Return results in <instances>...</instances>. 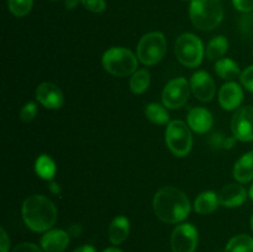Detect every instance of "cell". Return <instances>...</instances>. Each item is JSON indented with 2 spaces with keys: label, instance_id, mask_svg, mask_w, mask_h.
I'll list each match as a JSON object with an SVG mask.
<instances>
[{
  "label": "cell",
  "instance_id": "1",
  "mask_svg": "<svg viewBox=\"0 0 253 252\" xmlns=\"http://www.w3.org/2000/svg\"><path fill=\"white\" fill-rule=\"evenodd\" d=\"M189 199L178 188L165 187L156 193L153 198V210L161 221L167 224L182 222L190 214Z\"/></svg>",
  "mask_w": 253,
  "mask_h": 252
},
{
  "label": "cell",
  "instance_id": "2",
  "mask_svg": "<svg viewBox=\"0 0 253 252\" xmlns=\"http://www.w3.org/2000/svg\"><path fill=\"white\" fill-rule=\"evenodd\" d=\"M22 219L25 225L34 232H46L57 221V208L49 198L34 194L22 203Z\"/></svg>",
  "mask_w": 253,
  "mask_h": 252
},
{
  "label": "cell",
  "instance_id": "3",
  "mask_svg": "<svg viewBox=\"0 0 253 252\" xmlns=\"http://www.w3.org/2000/svg\"><path fill=\"white\" fill-rule=\"evenodd\" d=\"M189 17L202 31H211L221 24L224 7L220 0H190Z\"/></svg>",
  "mask_w": 253,
  "mask_h": 252
},
{
  "label": "cell",
  "instance_id": "4",
  "mask_svg": "<svg viewBox=\"0 0 253 252\" xmlns=\"http://www.w3.org/2000/svg\"><path fill=\"white\" fill-rule=\"evenodd\" d=\"M137 61V56L125 47H111L104 52L101 58L104 69L115 77H127L135 73Z\"/></svg>",
  "mask_w": 253,
  "mask_h": 252
},
{
  "label": "cell",
  "instance_id": "5",
  "mask_svg": "<svg viewBox=\"0 0 253 252\" xmlns=\"http://www.w3.org/2000/svg\"><path fill=\"white\" fill-rule=\"evenodd\" d=\"M174 52L177 59L183 64L184 67H189V68H195V67L200 66L204 58V44L203 41L194 34H187L180 35L175 41Z\"/></svg>",
  "mask_w": 253,
  "mask_h": 252
},
{
  "label": "cell",
  "instance_id": "6",
  "mask_svg": "<svg viewBox=\"0 0 253 252\" xmlns=\"http://www.w3.org/2000/svg\"><path fill=\"white\" fill-rule=\"evenodd\" d=\"M167 51V40L162 32L143 35L137 44V58L145 66H155L162 61Z\"/></svg>",
  "mask_w": 253,
  "mask_h": 252
},
{
  "label": "cell",
  "instance_id": "7",
  "mask_svg": "<svg viewBox=\"0 0 253 252\" xmlns=\"http://www.w3.org/2000/svg\"><path fill=\"white\" fill-rule=\"evenodd\" d=\"M192 128L182 120L169 121L166 128V143L170 152L177 157L189 155L193 147Z\"/></svg>",
  "mask_w": 253,
  "mask_h": 252
},
{
  "label": "cell",
  "instance_id": "8",
  "mask_svg": "<svg viewBox=\"0 0 253 252\" xmlns=\"http://www.w3.org/2000/svg\"><path fill=\"white\" fill-rule=\"evenodd\" d=\"M190 83L183 77L174 78L166 84L162 93L163 105L167 109H179L188 101L190 95Z\"/></svg>",
  "mask_w": 253,
  "mask_h": 252
},
{
  "label": "cell",
  "instance_id": "9",
  "mask_svg": "<svg viewBox=\"0 0 253 252\" xmlns=\"http://www.w3.org/2000/svg\"><path fill=\"white\" fill-rule=\"evenodd\" d=\"M199 244V232L189 222H183L174 227L170 236L173 252H195Z\"/></svg>",
  "mask_w": 253,
  "mask_h": 252
},
{
  "label": "cell",
  "instance_id": "10",
  "mask_svg": "<svg viewBox=\"0 0 253 252\" xmlns=\"http://www.w3.org/2000/svg\"><path fill=\"white\" fill-rule=\"evenodd\" d=\"M231 131L241 142L253 141V106H242L236 110L231 120Z\"/></svg>",
  "mask_w": 253,
  "mask_h": 252
},
{
  "label": "cell",
  "instance_id": "11",
  "mask_svg": "<svg viewBox=\"0 0 253 252\" xmlns=\"http://www.w3.org/2000/svg\"><path fill=\"white\" fill-rule=\"evenodd\" d=\"M190 89L192 93L194 94L195 98L198 100L203 101V103H208L214 99L215 93H216V85L208 72L205 71H198L190 77Z\"/></svg>",
  "mask_w": 253,
  "mask_h": 252
},
{
  "label": "cell",
  "instance_id": "12",
  "mask_svg": "<svg viewBox=\"0 0 253 252\" xmlns=\"http://www.w3.org/2000/svg\"><path fill=\"white\" fill-rule=\"evenodd\" d=\"M36 100L46 109L56 110L62 108L64 103V96L59 86L51 82H43L36 89Z\"/></svg>",
  "mask_w": 253,
  "mask_h": 252
},
{
  "label": "cell",
  "instance_id": "13",
  "mask_svg": "<svg viewBox=\"0 0 253 252\" xmlns=\"http://www.w3.org/2000/svg\"><path fill=\"white\" fill-rule=\"evenodd\" d=\"M242 101H244V90L239 83L227 82L220 88L219 103L224 110H236Z\"/></svg>",
  "mask_w": 253,
  "mask_h": 252
},
{
  "label": "cell",
  "instance_id": "14",
  "mask_svg": "<svg viewBox=\"0 0 253 252\" xmlns=\"http://www.w3.org/2000/svg\"><path fill=\"white\" fill-rule=\"evenodd\" d=\"M68 231L59 229H51L41 237V249L44 252H63L69 245Z\"/></svg>",
  "mask_w": 253,
  "mask_h": 252
},
{
  "label": "cell",
  "instance_id": "15",
  "mask_svg": "<svg viewBox=\"0 0 253 252\" xmlns=\"http://www.w3.org/2000/svg\"><path fill=\"white\" fill-rule=\"evenodd\" d=\"M187 119L189 127L197 133H207L214 125L212 114L203 106L190 109Z\"/></svg>",
  "mask_w": 253,
  "mask_h": 252
},
{
  "label": "cell",
  "instance_id": "16",
  "mask_svg": "<svg viewBox=\"0 0 253 252\" xmlns=\"http://www.w3.org/2000/svg\"><path fill=\"white\" fill-rule=\"evenodd\" d=\"M219 198L220 205L225 208H237L241 207L247 199V192L242 185L235 184H227L222 188L217 194Z\"/></svg>",
  "mask_w": 253,
  "mask_h": 252
},
{
  "label": "cell",
  "instance_id": "17",
  "mask_svg": "<svg viewBox=\"0 0 253 252\" xmlns=\"http://www.w3.org/2000/svg\"><path fill=\"white\" fill-rule=\"evenodd\" d=\"M130 235V220L124 215L114 217L108 229L109 241L118 246L121 245Z\"/></svg>",
  "mask_w": 253,
  "mask_h": 252
},
{
  "label": "cell",
  "instance_id": "18",
  "mask_svg": "<svg viewBox=\"0 0 253 252\" xmlns=\"http://www.w3.org/2000/svg\"><path fill=\"white\" fill-rule=\"evenodd\" d=\"M234 178L240 183H249L253 179V151L245 153L235 163Z\"/></svg>",
  "mask_w": 253,
  "mask_h": 252
},
{
  "label": "cell",
  "instance_id": "19",
  "mask_svg": "<svg viewBox=\"0 0 253 252\" xmlns=\"http://www.w3.org/2000/svg\"><path fill=\"white\" fill-rule=\"evenodd\" d=\"M219 205L220 203L216 193L207 190V192H203L202 194L198 195L194 202V210L198 214L208 215L214 212Z\"/></svg>",
  "mask_w": 253,
  "mask_h": 252
},
{
  "label": "cell",
  "instance_id": "20",
  "mask_svg": "<svg viewBox=\"0 0 253 252\" xmlns=\"http://www.w3.org/2000/svg\"><path fill=\"white\" fill-rule=\"evenodd\" d=\"M35 172L40 178L51 182V180H53L57 172L56 163L48 155L39 156L36 162H35Z\"/></svg>",
  "mask_w": 253,
  "mask_h": 252
},
{
  "label": "cell",
  "instance_id": "21",
  "mask_svg": "<svg viewBox=\"0 0 253 252\" xmlns=\"http://www.w3.org/2000/svg\"><path fill=\"white\" fill-rule=\"evenodd\" d=\"M227 49H229V41L226 37L220 35V36H215L210 40L205 53H207L208 58L211 61H219V59L224 58Z\"/></svg>",
  "mask_w": 253,
  "mask_h": 252
},
{
  "label": "cell",
  "instance_id": "22",
  "mask_svg": "<svg viewBox=\"0 0 253 252\" xmlns=\"http://www.w3.org/2000/svg\"><path fill=\"white\" fill-rule=\"evenodd\" d=\"M215 72L220 78L225 79V81H231L236 77L241 76L240 73V67L234 59L231 58H221L216 61L215 63Z\"/></svg>",
  "mask_w": 253,
  "mask_h": 252
},
{
  "label": "cell",
  "instance_id": "23",
  "mask_svg": "<svg viewBox=\"0 0 253 252\" xmlns=\"http://www.w3.org/2000/svg\"><path fill=\"white\" fill-rule=\"evenodd\" d=\"M145 115L151 123L156 125H166L169 124V113L165 105L158 103H151L146 106Z\"/></svg>",
  "mask_w": 253,
  "mask_h": 252
},
{
  "label": "cell",
  "instance_id": "24",
  "mask_svg": "<svg viewBox=\"0 0 253 252\" xmlns=\"http://www.w3.org/2000/svg\"><path fill=\"white\" fill-rule=\"evenodd\" d=\"M151 83L150 72L147 69H138L130 79V89L133 94H143Z\"/></svg>",
  "mask_w": 253,
  "mask_h": 252
},
{
  "label": "cell",
  "instance_id": "25",
  "mask_svg": "<svg viewBox=\"0 0 253 252\" xmlns=\"http://www.w3.org/2000/svg\"><path fill=\"white\" fill-rule=\"evenodd\" d=\"M225 252H253V239L246 234L236 235L227 242Z\"/></svg>",
  "mask_w": 253,
  "mask_h": 252
},
{
  "label": "cell",
  "instance_id": "26",
  "mask_svg": "<svg viewBox=\"0 0 253 252\" xmlns=\"http://www.w3.org/2000/svg\"><path fill=\"white\" fill-rule=\"evenodd\" d=\"M34 0H7V9L14 16L24 17L31 11Z\"/></svg>",
  "mask_w": 253,
  "mask_h": 252
},
{
  "label": "cell",
  "instance_id": "27",
  "mask_svg": "<svg viewBox=\"0 0 253 252\" xmlns=\"http://www.w3.org/2000/svg\"><path fill=\"white\" fill-rule=\"evenodd\" d=\"M37 114V105L34 101H29V103L25 104L22 106V109L20 110V119H21L24 123H30L35 119Z\"/></svg>",
  "mask_w": 253,
  "mask_h": 252
},
{
  "label": "cell",
  "instance_id": "28",
  "mask_svg": "<svg viewBox=\"0 0 253 252\" xmlns=\"http://www.w3.org/2000/svg\"><path fill=\"white\" fill-rule=\"evenodd\" d=\"M82 5L84 9L94 14H100L106 9L105 0H82Z\"/></svg>",
  "mask_w": 253,
  "mask_h": 252
},
{
  "label": "cell",
  "instance_id": "29",
  "mask_svg": "<svg viewBox=\"0 0 253 252\" xmlns=\"http://www.w3.org/2000/svg\"><path fill=\"white\" fill-rule=\"evenodd\" d=\"M241 84L247 89V90L253 93V66L247 67L240 76Z\"/></svg>",
  "mask_w": 253,
  "mask_h": 252
},
{
  "label": "cell",
  "instance_id": "30",
  "mask_svg": "<svg viewBox=\"0 0 253 252\" xmlns=\"http://www.w3.org/2000/svg\"><path fill=\"white\" fill-rule=\"evenodd\" d=\"M234 7L240 12H249L253 11V0H232Z\"/></svg>",
  "mask_w": 253,
  "mask_h": 252
},
{
  "label": "cell",
  "instance_id": "31",
  "mask_svg": "<svg viewBox=\"0 0 253 252\" xmlns=\"http://www.w3.org/2000/svg\"><path fill=\"white\" fill-rule=\"evenodd\" d=\"M11 252H42V250L32 242H22L17 245Z\"/></svg>",
  "mask_w": 253,
  "mask_h": 252
},
{
  "label": "cell",
  "instance_id": "32",
  "mask_svg": "<svg viewBox=\"0 0 253 252\" xmlns=\"http://www.w3.org/2000/svg\"><path fill=\"white\" fill-rule=\"evenodd\" d=\"M10 250V239L7 236L4 227L0 229V252H9Z\"/></svg>",
  "mask_w": 253,
  "mask_h": 252
},
{
  "label": "cell",
  "instance_id": "33",
  "mask_svg": "<svg viewBox=\"0 0 253 252\" xmlns=\"http://www.w3.org/2000/svg\"><path fill=\"white\" fill-rule=\"evenodd\" d=\"M224 141L225 137H222V135H220V133H214L211 140H210V142H211V145L214 146V147H222V146H224Z\"/></svg>",
  "mask_w": 253,
  "mask_h": 252
},
{
  "label": "cell",
  "instance_id": "34",
  "mask_svg": "<svg viewBox=\"0 0 253 252\" xmlns=\"http://www.w3.org/2000/svg\"><path fill=\"white\" fill-rule=\"evenodd\" d=\"M82 231H83V229H82V225L73 224V225H71V226H69L68 234H69V236L78 237L79 235L82 234Z\"/></svg>",
  "mask_w": 253,
  "mask_h": 252
},
{
  "label": "cell",
  "instance_id": "35",
  "mask_svg": "<svg viewBox=\"0 0 253 252\" xmlns=\"http://www.w3.org/2000/svg\"><path fill=\"white\" fill-rule=\"evenodd\" d=\"M48 189L49 192L52 193V194H59L61 193V187H59V184L57 182H54V180H51L49 182V185H48Z\"/></svg>",
  "mask_w": 253,
  "mask_h": 252
},
{
  "label": "cell",
  "instance_id": "36",
  "mask_svg": "<svg viewBox=\"0 0 253 252\" xmlns=\"http://www.w3.org/2000/svg\"><path fill=\"white\" fill-rule=\"evenodd\" d=\"M73 252H96V249L91 245H83V246L77 247Z\"/></svg>",
  "mask_w": 253,
  "mask_h": 252
},
{
  "label": "cell",
  "instance_id": "37",
  "mask_svg": "<svg viewBox=\"0 0 253 252\" xmlns=\"http://www.w3.org/2000/svg\"><path fill=\"white\" fill-rule=\"evenodd\" d=\"M82 2V0H64V5L68 10H73L74 7H77V5Z\"/></svg>",
  "mask_w": 253,
  "mask_h": 252
},
{
  "label": "cell",
  "instance_id": "38",
  "mask_svg": "<svg viewBox=\"0 0 253 252\" xmlns=\"http://www.w3.org/2000/svg\"><path fill=\"white\" fill-rule=\"evenodd\" d=\"M235 141H236V138H235V136H232V137L225 138L224 146H222V147H224V148H231V147H234V146H235Z\"/></svg>",
  "mask_w": 253,
  "mask_h": 252
},
{
  "label": "cell",
  "instance_id": "39",
  "mask_svg": "<svg viewBox=\"0 0 253 252\" xmlns=\"http://www.w3.org/2000/svg\"><path fill=\"white\" fill-rule=\"evenodd\" d=\"M103 252H123L120 249H118V247H108V249L104 250Z\"/></svg>",
  "mask_w": 253,
  "mask_h": 252
},
{
  "label": "cell",
  "instance_id": "40",
  "mask_svg": "<svg viewBox=\"0 0 253 252\" xmlns=\"http://www.w3.org/2000/svg\"><path fill=\"white\" fill-rule=\"evenodd\" d=\"M249 195H250V198H251V199L253 200V184L251 185V188H250V192H249Z\"/></svg>",
  "mask_w": 253,
  "mask_h": 252
},
{
  "label": "cell",
  "instance_id": "41",
  "mask_svg": "<svg viewBox=\"0 0 253 252\" xmlns=\"http://www.w3.org/2000/svg\"><path fill=\"white\" fill-rule=\"evenodd\" d=\"M251 227H252V231H253V215H252V217H251Z\"/></svg>",
  "mask_w": 253,
  "mask_h": 252
},
{
  "label": "cell",
  "instance_id": "42",
  "mask_svg": "<svg viewBox=\"0 0 253 252\" xmlns=\"http://www.w3.org/2000/svg\"><path fill=\"white\" fill-rule=\"evenodd\" d=\"M51 1H57V0H51Z\"/></svg>",
  "mask_w": 253,
  "mask_h": 252
},
{
  "label": "cell",
  "instance_id": "43",
  "mask_svg": "<svg viewBox=\"0 0 253 252\" xmlns=\"http://www.w3.org/2000/svg\"><path fill=\"white\" fill-rule=\"evenodd\" d=\"M183 1H188V0H183Z\"/></svg>",
  "mask_w": 253,
  "mask_h": 252
}]
</instances>
